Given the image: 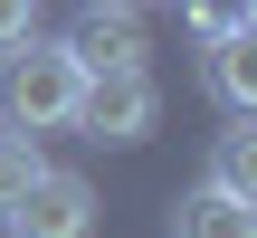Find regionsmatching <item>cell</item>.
<instances>
[{
  "mask_svg": "<svg viewBox=\"0 0 257 238\" xmlns=\"http://www.w3.org/2000/svg\"><path fill=\"white\" fill-rule=\"evenodd\" d=\"M76 86H86V67L57 48V38H19V48H0V134H67L76 124Z\"/></svg>",
  "mask_w": 257,
  "mask_h": 238,
  "instance_id": "cell-1",
  "label": "cell"
},
{
  "mask_svg": "<svg viewBox=\"0 0 257 238\" xmlns=\"http://www.w3.org/2000/svg\"><path fill=\"white\" fill-rule=\"evenodd\" d=\"M153 124H162L153 76H143V67H105V76L76 86V124H67V134H86V143H143Z\"/></svg>",
  "mask_w": 257,
  "mask_h": 238,
  "instance_id": "cell-2",
  "label": "cell"
},
{
  "mask_svg": "<svg viewBox=\"0 0 257 238\" xmlns=\"http://www.w3.org/2000/svg\"><path fill=\"white\" fill-rule=\"evenodd\" d=\"M0 229L10 238H86L95 229V191H86L76 172H48V162H38V181L0 210Z\"/></svg>",
  "mask_w": 257,
  "mask_h": 238,
  "instance_id": "cell-3",
  "label": "cell"
},
{
  "mask_svg": "<svg viewBox=\"0 0 257 238\" xmlns=\"http://www.w3.org/2000/svg\"><path fill=\"white\" fill-rule=\"evenodd\" d=\"M86 76H105V67H143L153 57V38H143V10H124V0H86L76 10V29L57 38Z\"/></svg>",
  "mask_w": 257,
  "mask_h": 238,
  "instance_id": "cell-4",
  "label": "cell"
},
{
  "mask_svg": "<svg viewBox=\"0 0 257 238\" xmlns=\"http://www.w3.org/2000/svg\"><path fill=\"white\" fill-rule=\"evenodd\" d=\"M200 86L229 105V114H257V29H229V38H200Z\"/></svg>",
  "mask_w": 257,
  "mask_h": 238,
  "instance_id": "cell-5",
  "label": "cell"
},
{
  "mask_svg": "<svg viewBox=\"0 0 257 238\" xmlns=\"http://www.w3.org/2000/svg\"><path fill=\"white\" fill-rule=\"evenodd\" d=\"M172 238H257V200H229V191H181L172 210Z\"/></svg>",
  "mask_w": 257,
  "mask_h": 238,
  "instance_id": "cell-6",
  "label": "cell"
},
{
  "mask_svg": "<svg viewBox=\"0 0 257 238\" xmlns=\"http://www.w3.org/2000/svg\"><path fill=\"white\" fill-rule=\"evenodd\" d=\"M200 181L229 191V200H257V134H248V114H229V134L210 143V172Z\"/></svg>",
  "mask_w": 257,
  "mask_h": 238,
  "instance_id": "cell-7",
  "label": "cell"
},
{
  "mask_svg": "<svg viewBox=\"0 0 257 238\" xmlns=\"http://www.w3.org/2000/svg\"><path fill=\"white\" fill-rule=\"evenodd\" d=\"M191 38H229V29H257V0H181Z\"/></svg>",
  "mask_w": 257,
  "mask_h": 238,
  "instance_id": "cell-8",
  "label": "cell"
},
{
  "mask_svg": "<svg viewBox=\"0 0 257 238\" xmlns=\"http://www.w3.org/2000/svg\"><path fill=\"white\" fill-rule=\"evenodd\" d=\"M29 181H38V143H29V134H0V210H10Z\"/></svg>",
  "mask_w": 257,
  "mask_h": 238,
  "instance_id": "cell-9",
  "label": "cell"
},
{
  "mask_svg": "<svg viewBox=\"0 0 257 238\" xmlns=\"http://www.w3.org/2000/svg\"><path fill=\"white\" fill-rule=\"evenodd\" d=\"M29 29H38V0H0V48H19Z\"/></svg>",
  "mask_w": 257,
  "mask_h": 238,
  "instance_id": "cell-10",
  "label": "cell"
},
{
  "mask_svg": "<svg viewBox=\"0 0 257 238\" xmlns=\"http://www.w3.org/2000/svg\"><path fill=\"white\" fill-rule=\"evenodd\" d=\"M124 10H153V0H124Z\"/></svg>",
  "mask_w": 257,
  "mask_h": 238,
  "instance_id": "cell-11",
  "label": "cell"
}]
</instances>
